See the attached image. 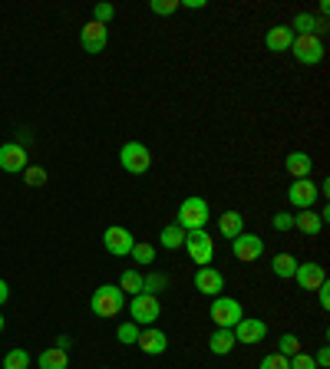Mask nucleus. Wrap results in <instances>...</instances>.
<instances>
[{
  "label": "nucleus",
  "mask_w": 330,
  "mask_h": 369,
  "mask_svg": "<svg viewBox=\"0 0 330 369\" xmlns=\"http://www.w3.org/2000/svg\"><path fill=\"white\" fill-rule=\"evenodd\" d=\"M208 215H212V211H208V201L192 195V198H185L179 205V221H175V225H179L182 231H198V228L208 225Z\"/></svg>",
  "instance_id": "nucleus-1"
},
{
  "label": "nucleus",
  "mask_w": 330,
  "mask_h": 369,
  "mask_svg": "<svg viewBox=\"0 0 330 369\" xmlns=\"http://www.w3.org/2000/svg\"><path fill=\"white\" fill-rule=\"evenodd\" d=\"M90 306H93V314L96 316H119L123 314V306H125V294L119 287H113V284H103V287L93 294V300H90Z\"/></svg>",
  "instance_id": "nucleus-2"
},
{
  "label": "nucleus",
  "mask_w": 330,
  "mask_h": 369,
  "mask_svg": "<svg viewBox=\"0 0 330 369\" xmlns=\"http://www.w3.org/2000/svg\"><path fill=\"white\" fill-rule=\"evenodd\" d=\"M185 251L188 257L198 264V267H208L215 257V237H208L205 228H198V231H185Z\"/></svg>",
  "instance_id": "nucleus-3"
},
{
  "label": "nucleus",
  "mask_w": 330,
  "mask_h": 369,
  "mask_svg": "<svg viewBox=\"0 0 330 369\" xmlns=\"http://www.w3.org/2000/svg\"><path fill=\"white\" fill-rule=\"evenodd\" d=\"M119 165H123L129 175H145L152 169V152L143 142H125L119 149Z\"/></svg>",
  "instance_id": "nucleus-4"
},
{
  "label": "nucleus",
  "mask_w": 330,
  "mask_h": 369,
  "mask_svg": "<svg viewBox=\"0 0 330 369\" xmlns=\"http://www.w3.org/2000/svg\"><path fill=\"white\" fill-rule=\"evenodd\" d=\"M129 316H133L135 326H152L162 316L159 297H152V294H135L133 304H129Z\"/></svg>",
  "instance_id": "nucleus-5"
},
{
  "label": "nucleus",
  "mask_w": 330,
  "mask_h": 369,
  "mask_svg": "<svg viewBox=\"0 0 330 369\" xmlns=\"http://www.w3.org/2000/svg\"><path fill=\"white\" fill-rule=\"evenodd\" d=\"M291 50H294L297 63H304V66H317L324 60V43H321V36H314V33H304V36L294 33Z\"/></svg>",
  "instance_id": "nucleus-6"
},
{
  "label": "nucleus",
  "mask_w": 330,
  "mask_h": 369,
  "mask_svg": "<svg viewBox=\"0 0 330 369\" xmlns=\"http://www.w3.org/2000/svg\"><path fill=\"white\" fill-rule=\"evenodd\" d=\"M208 314H212V320L222 326V330H232L241 316H244V310H241V304L234 297H215Z\"/></svg>",
  "instance_id": "nucleus-7"
},
{
  "label": "nucleus",
  "mask_w": 330,
  "mask_h": 369,
  "mask_svg": "<svg viewBox=\"0 0 330 369\" xmlns=\"http://www.w3.org/2000/svg\"><path fill=\"white\" fill-rule=\"evenodd\" d=\"M103 247H106L113 257H125V254H133L135 237H133V231H129V228L113 225V228H106V235H103Z\"/></svg>",
  "instance_id": "nucleus-8"
},
{
  "label": "nucleus",
  "mask_w": 330,
  "mask_h": 369,
  "mask_svg": "<svg viewBox=\"0 0 330 369\" xmlns=\"http://www.w3.org/2000/svg\"><path fill=\"white\" fill-rule=\"evenodd\" d=\"M232 333H234V343H261L268 336V323L258 320V316H241L238 323L232 326Z\"/></svg>",
  "instance_id": "nucleus-9"
},
{
  "label": "nucleus",
  "mask_w": 330,
  "mask_h": 369,
  "mask_svg": "<svg viewBox=\"0 0 330 369\" xmlns=\"http://www.w3.org/2000/svg\"><path fill=\"white\" fill-rule=\"evenodd\" d=\"M232 254L241 264H254L261 254H264V241H261L258 235H238L232 241Z\"/></svg>",
  "instance_id": "nucleus-10"
},
{
  "label": "nucleus",
  "mask_w": 330,
  "mask_h": 369,
  "mask_svg": "<svg viewBox=\"0 0 330 369\" xmlns=\"http://www.w3.org/2000/svg\"><path fill=\"white\" fill-rule=\"evenodd\" d=\"M294 280H297V287H301V290H317V287L327 284V270H324V264H317V261L297 264Z\"/></svg>",
  "instance_id": "nucleus-11"
},
{
  "label": "nucleus",
  "mask_w": 330,
  "mask_h": 369,
  "mask_svg": "<svg viewBox=\"0 0 330 369\" xmlns=\"http://www.w3.org/2000/svg\"><path fill=\"white\" fill-rule=\"evenodd\" d=\"M317 195H321V191H317V185H314L311 178H297L294 185L287 188V201H291L294 208H301V211L317 205Z\"/></svg>",
  "instance_id": "nucleus-12"
},
{
  "label": "nucleus",
  "mask_w": 330,
  "mask_h": 369,
  "mask_svg": "<svg viewBox=\"0 0 330 369\" xmlns=\"http://www.w3.org/2000/svg\"><path fill=\"white\" fill-rule=\"evenodd\" d=\"M80 43L86 53H103L109 43V27H103V23H96V20H90L86 27L80 30Z\"/></svg>",
  "instance_id": "nucleus-13"
},
{
  "label": "nucleus",
  "mask_w": 330,
  "mask_h": 369,
  "mask_svg": "<svg viewBox=\"0 0 330 369\" xmlns=\"http://www.w3.org/2000/svg\"><path fill=\"white\" fill-rule=\"evenodd\" d=\"M27 149L20 142H7L0 145V171H10V175H17V171L27 169Z\"/></svg>",
  "instance_id": "nucleus-14"
},
{
  "label": "nucleus",
  "mask_w": 330,
  "mask_h": 369,
  "mask_svg": "<svg viewBox=\"0 0 330 369\" xmlns=\"http://www.w3.org/2000/svg\"><path fill=\"white\" fill-rule=\"evenodd\" d=\"M195 290L205 294V297H218L225 290V274L215 267H198L195 270Z\"/></svg>",
  "instance_id": "nucleus-15"
},
{
  "label": "nucleus",
  "mask_w": 330,
  "mask_h": 369,
  "mask_svg": "<svg viewBox=\"0 0 330 369\" xmlns=\"http://www.w3.org/2000/svg\"><path fill=\"white\" fill-rule=\"evenodd\" d=\"M135 346L143 353H149V356H162V353L169 350V336L162 333V330H155V326H145V330H139Z\"/></svg>",
  "instance_id": "nucleus-16"
},
{
  "label": "nucleus",
  "mask_w": 330,
  "mask_h": 369,
  "mask_svg": "<svg viewBox=\"0 0 330 369\" xmlns=\"http://www.w3.org/2000/svg\"><path fill=\"white\" fill-rule=\"evenodd\" d=\"M284 169H287V175L291 178H311V169H314V159L307 152H291L284 159Z\"/></svg>",
  "instance_id": "nucleus-17"
},
{
  "label": "nucleus",
  "mask_w": 330,
  "mask_h": 369,
  "mask_svg": "<svg viewBox=\"0 0 330 369\" xmlns=\"http://www.w3.org/2000/svg\"><path fill=\"white\" fill-rule=\"evenodd\" d=\"M264 43H268L271 53H284V50H291V43H294V30L291 27H271L268 36H264Z\"/></svg>",
  "instance_id": "nucleus-18"
},
{
  "label": "nucleus",
  "mask_w": 330,
  "mask_h": 369,
  "mask_svg": "<svg viewBox=\"0 0 330 369\" xmlns=\"http://www.w3.org/2000/svg\"><path fill=\"white\" fill-rule=\"evenodd\" d=\"M218 231H222V237L234 241L238 235H244V215H241V211H225V215L218 218Z\"/></svg>",
  "instance_id": "nucleus-19"
},
{
  "label": "nucleus",
  "mask_w": 330,
  "mask_h": 369,
  "mask_svg": "<svg viewBox=\"0 0 330 369\" xmlns=\"http://www.w3.org/2000/svg\"><path fill=\"white\" fill-rule=\"evenodd\" d=\"M291 30H294L297 36H304V33H324L327 30V20L324 17H311V14H297L294 17V23H291Z\"/></svg>",
  "instance_id": "nucleus-20"
},
{
  "label": "nucleus",
  "mask_w": 330,
  "mask_h": 369,
  "mask_svg": "<svg viewBox=\"0 0 330 369\" xmlns=\"http://www.w3.org/2000/svg\"><path fill=\"white\" fill-rule=\"evenodd\" d=\"M294 228H297V231H301V235L314 237V235H321L324 221H321V215H317L314 208H307V211H301V215L294 218Z\"/></svg>",
  "instance_id": "nucleus-21"
},
{
  "label": "nucleus",
  "mask_w": 330,
  "mask_h": 369,
  "mask_svg": "<svg viewBox=\"0 0 330 369\" xmlns=\"http://www.w3.org/2000/svg\"><path fill=\"white\" fill-rule=\"evenodd\" d=\"M232 346H234V333L232 330H215L212 336H208V350L215 353V356H225V353H232Z\"/></svg>",
  "instance_id": "nucleus-22"
},
{
  "label": "nucleus",
  "mask_w": 330,
  "mask_h": 369,
  "mask_svg": "<svg viewBox=\"0 0 330 369\" xmlns=\"http://www.w3.org/2000/svg\"><path fill=\"white\" fill-rule=\"evenodd\" d=\"M40 369H70V356H66V350H43L40 353Z\"/></svg>",
  "instance_id": "nucleus-23"
},
{
  "label": "nucleus",
  "mask_w": 330,
  "mask_h": 369,
  "mask_svg": "<svg viewBox=\"0 0 330 369\" xmlns=\"http://www.w3.org/2000/svg\"><path fill=\"white\" fill-rule=\"evenodd\" d=\"M271 270H274L281 280H291L297 270V257H291V254H277L274 261H271Z\"/></svg>",
  "instance_id": "nucleus-24"
},
{
  "label": "nucleus",
  "mask_w": 330,
  "mask_h": 369,
  "mask_svg": "<svg viewBox=\"0 0 330 369\" xmlns=\"http://www.w3.org/2000/svg\"><path fill=\"white\" fill-rule=\"evenodd\" d=\"M119 290L135 297V294H143V274L139 270H123V277H119Z\"/></svg>",
  "instance_id": "nucleus-25"
},
{
  "label": "nucleus",
  "mask_w": 330,
  "mask_h": 369,
  "mask_svg": "<svg viewBox=\"0 0 330 369\" xmlns=\"http://www.w3.org/2000/svg\"><path fill=\"white\" fill-rule=\"evenodd\" d=\"M162 247H169V251H175V247H182L185 244V231H182L179 225H165L162 228V235H159Z\"/></svg>",
  "instance_id": "nucleus-26"
},
{
  "label": "nucleus",
  "mask_w": 330,
  "mask_h": 369,
  "mask_svg": "<svg viewBox=\"0 0 330 369\" xmlns=\"http://www.w3.org/2000/svg\"><path fill=\"white\" fill-rule=\"evenodd\" d=\"M165 284H169V277L152 270V274H145V277H143V294H152V297H155L159 290H165Z\"/></svg>",
  "instance_id": "nucleus-27"
},
{
  "label": "nucleus",
  "mask_w": 330,
  "mask_h": 369,
  "mask_svg": "<svg viewBox=\"0 0 330 369\" xmlns=\"http://www.w3.org/2000/svg\"><path fill=\"white\" fill-rule=\"evenodd\" d=\"M4 369H30V353L27 350H10L4 356Z\"/></svg>",
  "instance_id": "nucleus-28"
},
{
  "label": "nucleus",
  "mask_w": 330,
  "mask_h": 369,
  "mask_svg": "<svg viewBox=\"0 0 330 369\" xmlns=\"http://www.w3.org/2000/svg\"><path fill=\"white\" fill-rule=\"evenodd\" d=\"M277 353L291 360L294 353H301V340H297L294 333H281V340H277Z\"/></svg>",
  "instance_id": "nucleus-29"
},
{
  "label": "nucleus",
  "mask_w": 330,
  "mask_h": 369,
  "mask_svg": "<svg viewBox=\"0 0 330 369\" xmlns=\"http://www.w3.org/2000/svg\"><path fill=\"white\" fill-rule=\"evenodd\" d=\"M133 261H135V264H155V247H152V244L135 241V247H133Z\"/></svg>",
  "instance_id": "nucleus-30"
},
{
  "label": "nucleus",
  "mask_w": 330,
  "mask_h": 369,
  "mask_svg": "<svg viewBox=\"0 0 330 369\" xmlns=\"http://www.w3.org/2000/svg\"><path fill=\"white\" fill-rule=\"evenodd\" d=\"M24 181H27L30 188L46 185V169H40V165H27V169H24Z\"/></svg>",
  "instance_id": "nucleus-31"
},
{
  "label": "nucleus",
  "mask_w": 330,
  "mask_h": 369,
  "mask_svg": "<svg viewBox=\"0 0 330 369\" xmlns=\"http://www.w3.org/2000/svg\"><path fill=\"white\" fill-rule=\"evenodd\" d=\"M113 17H116V7H113V4H96V7H93V20L103 23V27H106Z\"/></svg>",
  "instance_id": "nucleus-32"
},
{
  "label": "nucleus",
  "mask_w": 330,
  "mask_h": 369,
  "mask_svg": "<svg viewBox=\"0 0 330 369\" xmlns=\"http://www.w3.org/2000/svg\"><path fill=\"white\" fill-rule=\"evenodd\" d=\"M258 369H291V360H287V356H281V353H271V356H264V360H261Z\"/></svg>",
  "instance_id": "nucleus-33"
},
{
  "label": "nucleus",
  "mask_w": 330,
  "mask_h": 369,
  "mask_svg": "<svg viewBox=\"0 0 330 369\" xmlns=\"http://www.w3.org/2000/svg\"><path fill=\"white\" fill-rule=\"evenodd\" d=\"M149 7H152V14H159V17H169V14L179 10V0H152Z\"/></svg>",
  "instance_id": "nucleus-34"
},
{
  "label": "nucleus",
  "mask_w": 330,
  "mask_h": 369,
  "mask_svg": "<svg viewBox=\"0 0 330 369\" xmlns=\"http://www.w3.org/2000/svg\"><path fill=\"white\" fill-rule=\"evenodd\" d=\"M116 336H119V343H135L139 340V326L135 323H119Z\"/></svg>",
  "instance_id": "nucleus-35"
},
{
  "label": "nucleus",
  "mask_w": 330,
  "mask_h": 369,
  "mask_svg": "<svg viewBox=\"0 0 330 369\" xmlns=\"http://www.w3.org/2000/svg\"><path fill=\"white\" fill-rule=\"evenodd\" d=\"M271 228H274V231H291V228H294V215H287V211H277L274 221H271Z\"/></svg>",
  "instance_id": "nucleus-36"
},
{
  "label": "nucleus",
  "mask_w": 330,
  "mask_h": 369,
  "mask_svg": "<svg viewBox=\"0 0 330 369\" xmlns=\"http://www.w3.org/2000/svg\"><path fill=\"white\" fill-rule=\"evenodd\" d=\"M291 369H317V363H314V356H307V353H294V356H291Z\"/></svg>",
  "instance_id": "nucleus-37"
},
{
  "label": "nucleus",
  "mask_w": 330,
  "mask_h": 369,
  "mask_svg": "<svg viewBox=\"0 0 330 369\" xmlns=\"http://www.w3.org/2000/svg\"><path fill=\"white\" fill-rule=\"evenodd\" d=\"M317 297H321V306L327 310L330 306V284H324V287H317Z\"/></svg>",
  "instance_id": "nucleus-38"
},
{
  "label": "nucleus",
  "mask_w": 330,
  "mask_h": 369,
  "mask_svg": "<svg viewBox=\"0 0 330 369\" xmlns=\"http://www.w3.org/2000/svg\"><path fill=\"white\" fill-rule=\"evenodd\" d=\"M314 363H317V366H327V363H330V350H327V346H321V353L314 356Z\"/></svg>",
  "instance_id": "nucleus-39"
},
{
  "label": "nucleus",
  "mask_w": 330,
  "mask_h": 369,
  "mask_svg": "<svg viewBox=\"0 0 330 369\" xmlns=\"http://www.w3.org/2000/svg\"><path fill=\"white\" fill-rule=\"evenodd\" d=\"M7 297H10V287H7V280L0 277V306L7 304Z\"/></svg>",
  "instance_id": "nucleus-40"
},
{
  "label": "nucleus",
  "mask_w": 330,
  "mask_h": 369,
  "mask_svg": "<svg viewBox=\"0 0 330 369\" xmlns=\"http://www.w3.org/2000/svg\"><path fill=\"white\" fill-rule=\"evenodd\" d=\"M70 336H56V350H70Z\"/></svg>",
  "instance_id": "nucleus-41"
},
{
  "label": "nucleus",
  "mask_w": 330,
  "mask_h": 369,
  "mask_svg": "<svg viewBox=\"0 0 330 369\" xmlns=\"http://www.w3.org/2000/svg\"><path fill=\"white\" fill-rule=\"evenodd\" d=\"M0 333H4V314H0Z\"/></svg>",
  "instance_id": "nucleus-42"
}]
</instances>
